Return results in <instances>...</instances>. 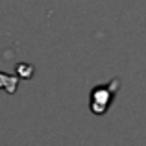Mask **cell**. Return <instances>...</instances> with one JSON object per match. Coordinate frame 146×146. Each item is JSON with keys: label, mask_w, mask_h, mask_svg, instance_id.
I'll list each match as a JSON object with an SVG mask.
<instances>
[{"label": "cell", "mask_w": 146, "mask_h": 146, "mask_svg": "<svg viewBox=\"0 0 146 146\" xmlns=\"http://www.w3.org/2000/svg\"><path fill=\"white\" fill-rule=\"evenodd\" d=\"M118 85V83H117ZM113 91H115V85L111 87V91L107 89V87H96V89L93 91V94H91V106H94V104H102L100 106V111H106L107 109V106H109V102H111V96H113Z\"/></svg>", "instance_id": "1"}]
</instances>
